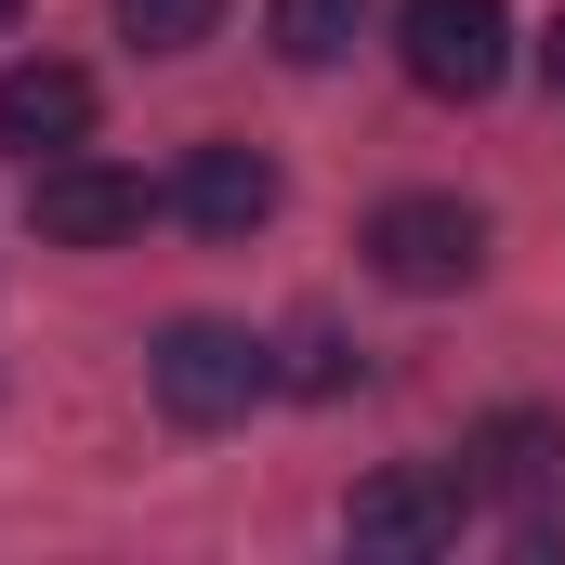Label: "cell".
<instances>
[{"instance_id": "obj_1", "label": "cell", "mask_w": 565, "mask_h": 565, "mask_svg": "<svg viewBox=\"0 0 565 565\" xmlns=\"http://www.w3.org/2000/svg\"><path fill=\"white\" fill-rule=\"evenodd\" d=\"M145 395H158V422L224 434V422H250V408L277 395V355H264L250 329H224V316H171L158 355H145Z\"/></svg>"}, {"instance_id": "obj_2", "label": "cell", "mask_w": 565, "mask_h": 565, "mask_svg": "<svg viewBox=\"0 0 565 565\" xmlns=\"http://www.w3.org/2000/svg\"><path fill=\"white\" fill-rule=\"evenodd\" d=\"M395 53L434 106H487L513 79V0H408L395 13Z\"/></svg>"}, {"instance_id": "obj_3", "label": "cell", "mask_w": 565, "mask_h": 565, "mask_svg": "<svg viewBox=\"0 0 565 565\" xmlns=\"http://www.w3.org/2000/svg\"><path fill=\"white\" fill-rule=\"evenodd\" d=\"M460 526H473V473H460V460H395V473H369V487L342 500V540H355V553H395V565L447 553Z\"/></svg>"}, {"instance_id": "obj_4", "label": "cell", "mask_w": 565, "mask_h": 565, "mask_svg": "<svg viewBox=\"0 0 565 565\" xmlns=\"http://www.w3.org/2000/svg\"><path fill=\"white\" fill-rule=\"evenodd\" d=\"M369 277L382 289H473L487 277V211L473 198H382L369 211Z\"/></svg>"}, {"instance_id": "obj_5", "label": "cell", "mask_w": 565, "mask_h": 565, "mask_svg": "<svg viewBox=\"0 0 565 565\" xmlns=\"http://www.w3.org/2000/svg\"><path fill=\"white\" fill-rule=\"evenodd\" d=\"M145 211H158V184L119 171V158H40V184H26V224H40V250H119L145 237Z\"/></svg>"}, {"instance_id": "obj_6", "label": "cell", "mask_w": 565, "mask_h": 565, "mask_svg": "<svg viewBox=\"0 0 565 565\" xmlns=\"http://www.w3.org/2000/svg\"><path fill=\"white\" fill-rule=\"evenodd\" d=\"M460 473H473V500H500L513 526L553 513L565 500V408H487V422L460 434Z\"/></svg>"}, {"instance_id": "obj_7", "label": "cell", "mask_w": 565, "mask_h": 565, "mask_svg": "<svg viewBox=\"0 0 565 565\" xmlns=\"http://www.w3.org/2000/svg\"><path fill=\"white\" fill-rule=\"evenodd\" d=\"M171 211L198 224V237H264L277 224V158L264 145H184V171H171Z\"/></svg>"}, {"instance_id": "obj_8", "label": "cell", "mask_w": 565, "mask_h": 565, "mask_svg": "<svg viewBox=\"0 0 565 565\" xmlns=\"http://www.w3.org/2000/svg\"><path fill=\"white\" fill-rule=\"evenodd\" d=\"M0 145H13V158H66V145H93V66H66V53L0 66Z\"/></svg>"}, {"instance_id": "obj_9", "label": "cell", "mask_w": 565, "mask_h": 565, "mask_svg": "<svg viewBox=\"0 0 565 565\" xmlns=\"http://www.w3.org/2000/svg\"><path fill=\"white\" fill-rule=\"evenodd\" d=\"M264 26H277L289 66H342V53H355V26H369V0H277Z\"/></svg>"}, {"instance_id": "obj_10", "label": "cell", "mask_w": 565, "mask_h": 565, "mask_svg": "<svg viewBox=\"0 0 565 565\" xmlns=\"http://www.w3.org/2000/svg\"><path fill=\"white\" fill-rule=\"evenodd\" d=\"M211 26H224V0H119V40L132 53H198Z\"/></svg>"}, {"instance_id": "obj_11", "label": "cell", "mask_w": 565, "mask_h": 565, "mask_svg": "<svg viewBox=\"0 0 565 565\" xmlns=\"http://www.w3.org/2000/svg\"><path fill=\"white\" fill-rule=\"evenodd\" d=\"M289 382H302V395H342V382H355V355H342V342H329V329H316V342H302V355H289Z\"/></svg>"}, {"instance_id": "obj_12", "label": "cell", "mask_w": 565, "mask_h": 565, "mask_svg": "<svg viewBox=\"0 0 565 565\" xmlns=\"http://www.w3.org/2000/svg\"><path fill=\"white\" fill-rule=\"evenodd\" d=\"M540 93H553V106H565V13H553V26H540Z\"/></svg>"}, {"instance_id": "obj_13", "label": "cell", "mask_w": 565, "mask_h": 565, "mask_svg": "<svg viewBox=\"0 0 565 565\" xmlns=\"http://www.w3.org/2000/svg\"><path fill=\"white\" fill-rule=\"evenodd\" d=\"M13 13H26V0H0V26H13Z\"/></svg>"}]
</instances>
